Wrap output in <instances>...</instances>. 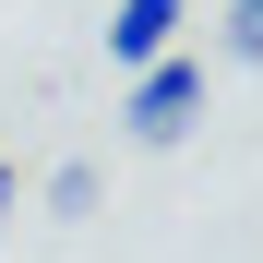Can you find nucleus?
<instances>
[{"label": "nucleus", "instance_id": "1", "mask_svg": "<svg viewBox=\"0 0 263 263\" xmlns=\"http://www.w3.org/2000/svg\"><path fill=\"white\" fill-rule=\"evenodd\" d=\"M192 120H203V60L192 48H167V60H144L120 84V132H132V144H180Z\"/></svg>", "mask_w": 263, "mask_h": 263}, {"label": "nucleus", "instance_id": "2", "mask_svg": "<svg viewBox=\"0 0 263 263\" xmlns=\"http://www.w3.org/2000/svg\"><path fill=\"white\" fill-rule=\"evenodd\" d=\"M180 24H192V0H120L108 12V72H144L180 48Z\"/></svg>", "mask_w": 263, "mask_h": 263}, {"label": "nucleus", "instance_id": "3", "mask_svg": "<svg viewBox=\"0 0 263 263\" xmlns=\"http://www.w3.org/2000/svg\"><path fill=\"white\" fill-rule=\"evenodd\" d=\"M48 215H96V167H84V156L48 167Z\"/></svg>", "mask_w": 263, "mask_h": 263}, {"label": "nucleus", "instance_id": "4", "mask_svg": "<svg viewBox=\"0 0 263 263\" xmlns=\"http://www.w3.org/2000/svg\"><path fill=\"white\" fill-rule=\"evenodd\" d=\"M228 60H263V0H228Z\"/></svg>", "mask_w": 263, "mask_h": 263}, {"label": "nucleus", "instance_id": "5", "mask_svg": "<svg viewBox=\"0 0 263 263\" xmlns=\"http://www.w3.org/2000/svg\"><path fill=\"white\" fill-rule=\"evenodd\" d=\"M0 215H12V156H0Z\"/></svg>", "mask_w": 263, "mask_h": 263}]
</instances>
